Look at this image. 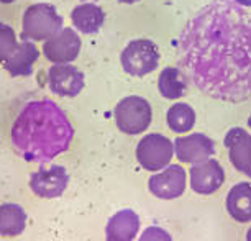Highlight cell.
<instances>
[{"instance_id":"obj_13","label":"cell","mask_w":251,"mask_h":241,"mask_svg":"<svg viewBox=\"0 0 251 241\" xmlns=\"http://www.w3.org/2000/svg\"><path fill=\"white\" fill-rule=\"evenodd\" d=\"M224 145L233 168L251 177V135L245 128H231L225 135Z\"/></svg>"},{"instance_id":"obj_12","label":"cell","mask_w":251,"mask_h":241,"mask_svg":"<svg viewBox=\"0 0 251 241\" xmlns=\"http://www.w3.org/2000/svg\"><path fill=\"white\" fill-rule=\"evenodd\" d=\"M50 91L59 97H75L84 89V74L71 64H53L48 71Z\"/></svg>"},{"instance_id":"obj_27","label":"cell","mask_w":251,"mask_h":241,"mask_svg":"<svg viewBox=\"0 0 251 241\" xmlns=\"http://www.w3.org/2000/svg\"><path fill=\"white\" fill-rule=\"evenodd\" d=\"M248 126L251 128V115H250V118H248Z\"/></svg>"},{"instance_id":"obj_23","label":"cell","mask_w":251,"mask_h":241,"mask_svg":"<svg viewBox=\"0 0 251 241\" xmlns=\"http://www.w3.org/2000/svg\"><path fill=\"white\" fill-rule=\"evenodd\" d=\"M233 2L245 8H251V0H233Z\"/></svg>"},{"instance_id":"obj_9","label":"cell","mask_w":251,"mask_h":241,"mask_svg":"<svg viewBox=\"0 0 251 241\" xmlns=\"http://www.w3.org/2000/svg\"><path fill=\"white\" fill-rule=\"evenodd\" d=\"M30 189L41 198H58L64 193L69 184V174L63 166L41 168L30 176Z\"/></svg>"},{"instance_id":"obj_22","label":"cell","mask_w":251,"mask_h":241,"mask_svg":"<svg viewBox=\"0 0 251 241\" xmlns=\"http://www.w3.org/2000/svg\"><path fill=\"white\" fill-rule=\"evenodd\" d=\"M138 241H173V236L164 228L153 225V226H148V228L141 233Z\"/></svg>"},{"instance_id":"obj_17","label":"cell","mask_w":251,"mask_h":241,"mask_svg":"<svg viewBox=\"0 0 251 241\" xmlns=\"http://www.w3.org/2000/svg\"><path fill=\"white\" fill-rule=\"evenodd\" d=\"M71 22L75 26V30H79L84 35H92L102 28L103 22H105V12L97 3L84 2L73 10Z\"/></svg>"},{"instance_id":"obj_8","label":"cell","mask_w":251,"mask_h":241,"mask_svg":"<svg viewBox=\"0 0 251 241\" xmlns=\"http://www.w3.org/2000/svg\"><path fill=\"white\" fill-rule=\"evenodd\" d=\"M80 38L73 28H63L43 43L45 58L53 64H71L80 53Z\"/></svg>"},{"instance_id":"obj_15","label":"cell","mask_w":251,"mask_h":241,"mask_svg":"<svg viewBox=\"0 0 251 241\" xmlns=\"http://www.w3.org/2000/svg\"><path fill=\"white\" fill-rule=\"evenodd\" d=\"M38 58H40V49L31 41L23 40L18 43L15 53L3 63V69L12 77H26L33 72V66H35Z\"/></svg>"},{"instance_id":"obj_14","label":"cell","mask_w":251,"mask_h":241,"mask_svg":"<svg viewBox=\"0 0 251 241\" xmlns=\"http://www.w3.org/2000/svg\"><path fill=\"white\" fill-rule=\"evenodd\" d=\"M138 231V214L130 209H123L108 218L105 226V241H133Z\"/></svg>"},{"instance_id":"obj_2","label":"cell","mask_w":251,"mask_h":241,"mask_svg":"<svg viewBox=\"0 0 251 241\" xmlns=\"http://www.w3.org/2000/svg\"><path fill=\"white\" fill-rule=\"evenodd\" d=\"M12 145L30 163H50L66 153L74 138L68 115L50 98L28 102L12 125Z\"/></svg>"},{"instance_id":"obj_24","label":"cell","mask_w":251,"mask_h":241,"mask_svg":"<svg viewBox=\"0 0 251 241\" xmlns=\"http://www.w3.org/2000/svg\"><path fill=\"white\" fill-rule=\"evenodd\" d=\"M120 3H136V2H140V0H118Z\"/></svg>"},{"instance_id":"obj_7","label":"cell","mask_w":251,"mask_h":241,"mask_svg":"<svg viewBox=\"0 0 251 241\" xmlns=\"http://www.w3.org/2000/svg\"><path fill=\"white\" fill-rule=\"evenodd\" d=\"M187 174L179 164H169L161 172H154L148 181V189L161 200H173L186 192Z\"/></svg>"},{"instance_id":"obj_10","label":"cell","mask_w":251,"mask_h":241,"mask_svg":"<svg viewBox=\"0 0 251 241\" xmlns=\"http://www.w3.org/2000/svg\"><path fill=\"white\" fill-rule=\"evenodd\" d=\"M191 189L201 195H210L217 192L225 182V171L220 163L214 158H208L202 163L192 164L189 171Z\"/></svg>"},{"instance_id":"obj_3","label":"cell","mask_w":251,"mask_h":241,"mask_svg":"<svg viewBox=\"0 0 251 241\" xmlns=\"http://www.w3.org/2000/svg\"><path fill=\"white\" fill-rule=\"evenodd\" d=\"M63 30V17L51 3H33L23 13L22 40L46 41Z\"/></svg>"},{"instance_id":"obj_4","label":"cell","mask_w":251,"mask_h":241,"mask_svg":"<svg viewBox=\"0 0 251 241\" xmlns=\"http://www.w3.org/2000/svg\"><path fill=\"white\" fill-rule=\"evenodd\" d=\"M117 128L125 135H140L150 128L153 120V110L146 98L128 96L122 98L113 108Z\"/></svg>"},{"instance_id":"obj_6","label":"cell","mask_w":251,"mask_h":241,"mask_svg":"<svg viewBox=\"0 0 251 241\" xmlns=\"http://www.w3.org/2000/svg\"><path fill=\"white\" fill-rule=\"evenodd\" d=\"M174 154V143L164 135L150 133L136 146V159L146 171H163L169 166Z\"/></svg>"},{"instance_id":"obj_1","label":"cell","mask_w":251,"mask_h":241,"mask_svg":"<svg viewBox=\"0 0 251 241\" xmlns=\"http://www.w3.org/2000/svg\"><path fill=\"white\" fill-rule=\"evenodd\" d=\"M179 66L205 96L225 102L251 97V8L214 0L186 23Z\"/></svg>"},{"instance_id":"obj_18","label":"cell","mask_w":251,"mask_h":241,"mask_svg":"<svg viewBox=\"0 0 251 241\" xmlns=\"http://www.w3.org/2000/svg\"><path fill=\"white\" fill-rule=\"evenodd\" d=\"M186 79H187L186 74H184L179 68L168 66V68H164L159 72V79H158L159 94L164 98H169V100L181 98L187 91Z\"/></svg>"},{"instance_id":"obj_26","label":"cell","mask_w":251,"mask_h":241,"mask_svg":"<svg viewBox=\"0 0 251 241\" xmlns=\"http://www.w3.org/2000/svg\"><path fill=\"white\" fill-rule=\"evenodd\" d=\"M13 2H15V0H0V3H5V5L7 3H13Z\"/></svg>"},{"instance_id":"obj_19","label":"cell","mask_w":251,"mask_h":241,"mask_svg":"<svg viewBox=\"0 0 251 241\" xmlns=\"http://www.w3.org/2000/svg\"><path fill=\"white\" fill-rule=\"evenodd\" d=\"M26 212L18 204L0 205V235L13 238L22 235L26 228Z\"/></svg>"},{"instance_id":"obj_5","label":"cell","mask_w":251,"mask_h":241,"mask_svg":"<svg viewBox=\"0 0 251 241\" xmlns=\"http://www.w3.org/2000/svg\"><path fill=\"white\" fill-rule=\"evenodd\" d=\"M159 48L151 40H140L130 41L122 51L120 61L122 68L126 74L135 75V77H143V75L153 72L159 64Z\"/></svg>"},{"instance_id":"obj_20","label":"cell","mask_w":251,"mask_h":241,"mask_svg":"<svg viewBox=\"0 0 251 241\" xmlns=\"http://www.w3.org/2000/svg\"><path fill=\"white\" fill-rule=\"evenodd\" d=\"M166 120H168V126L174 133H186V131H191L196 125V112L189 103L179 102L174 103L168 110Z\"/></svg>"},{"instance_id":"obj_21","label":"cell","mask_w":251,"mask_h":241,"mask_svg":"<svg viewBox=\"0 0 251 241\" xmlns=\"http://www.w3.org/2000/svg\"><path fill=\"white\" fill-rule=\"evenodd\" d=\"M18 48V40L15 30L0 22V64H3Z\"/></svg>"},{"instance_id":"obj_16","label":"cell","mask_w":251,"mask_h":241,"mask_svg":"<svg viewBox=\"0 0 251 241\" xmlns=\"http://www.w3.org/2000/svg\"><path fill=\"white\" fill-rule=\"evenodd\" d=\"M226 212L238 223L251 221V182H240L230 189L225 200Z\"/></svg>"},{"instance_id":"obj_11","label":"cell","mask_w":251,"mask_h":241,"mask_svg":"<svg viewBox=\"0 0 251 241\" xmlns=\"http://www.w3.org/2000/svg\"><path fill=\"white\" fill-rule=\"evenodd\" d=\"M174 153L181 163L197 164L215 153V143L203 133H191L174 140Z\"/></svg>"},{"instance_id":"obj_25","label":"cell","mask_w":251,"mask_h":241,"mask_svg":"<svg viewBox=\"0 0 251 241\" xmlns=\"http://www.w3.org/2000/svg\"><path fill=\"white\" fill-rule=\"evenodd\" d=\"M246 241H251V226L248 228V231H246Z\"/></svg>"}]
</instances>
